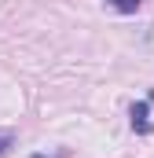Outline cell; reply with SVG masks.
<instances>
[{
  "label": "cell",
  "mask_w": 154,
  "mask_h": 158,
  "mask_svg": "<svg viewBox=\"0 0 154 158\" xmlns=\"http://www.w3.org/2000/svg\"><path fill=\"white\" fill-rule=\"evenodd\" d=\"M7 147H11V132H0V155H7Z\"/></svg>",
  "instance_id": "cell-3"
},
{
  "label": "cell",
  "mask_w": 154,
  "mask_h": 158,
  "mask_svg": "<svg viewBox=\"0 0 154 158\" xmlns=\"http://www.w3.org/2000/svg\"><path fill=\"white\" fill-rule=\"evenodd\" d=\"M114 11H121V15H136L140 7H143V0H107Z\"/></svg>",
  "instance_id": "cell-2"
},
{
  "label": "cell",
  "mask_w": 154,
  "mask_h": 158,
  "mask_svg": "<svg viewBox=\"0 0 154 158\" xmlns=\"http://www.w3.org/2000/svg\"><path fill=\"white\" fill-rule=\"evenodd\" d=\"M30 158H48V155H30Z\"/></svg>",
  "instance_id": "cell-4"
},
{
  "label": "cell",
  "mask_w": 154,
  "mask_h": 158,
  "mask_svg": "<svg viewBox=\"0 0 154 158\" xmlns=\"http://www.w3.org/2000/svg\"><path fill=\"white\" fill-rule=\"evenodd\" d=\"M128 121H132V132L136 136H147L154 125H151V99H136L132 110H128Z\"/></svg>",
  "instance_id": "cell-1"
}]
</instances>
